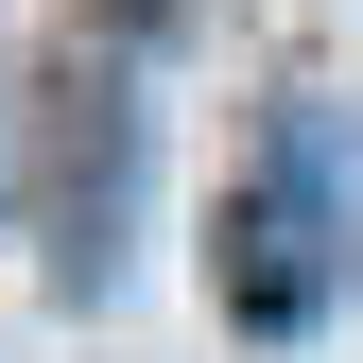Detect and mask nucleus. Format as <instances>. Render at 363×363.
<instances>
[{"mask_svg":"<svg viewBox=\"0 0 363 363\" xmlns=\"http://www.w3.org/2000/svg\"><path fill=\"white\" fill-rule=\"evenodd\" d=\"M225 311L242 329H311L329 311V121H277L259 191L225 208Z\"/></svg>","mask_w":363,"mask_h":363,"instance_id":"1","label":"nucleus"},{"mask_svg":"<svg viewBox=\"0 0 363 363\" xmlns=\"http://www.w3.org/2000/svg\"><path fill=\"white\" fill-rule=\"evenodd\" d=\"M121 225H139V104H121V69H69L52 86V259H69V294L121 277Z\"/></svg>","mask_w":363,"mask_h":363,"instance_id":"2","label":"nucleus"}]
</instances>
